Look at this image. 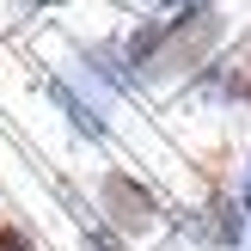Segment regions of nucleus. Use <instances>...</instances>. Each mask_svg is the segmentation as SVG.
I'll list each match as a JSON object with an SVG mask.
<instances>
[{
	"label": "nucleus",
	"instance_id": "4",
	"mask_svg": "<svg viewBox=\"0 0 251 251\" xmlns=\"http://www.w3.org/2000/svg\"><path fill=\"white\" fill-rule=\"evenodd\" d=\"M37 6H61V0H37Z\"/></svg>",
	"mask_w": 251,
	"mask_h": 251
},
{
	"label": "nucleus",
	"instance_id": "1",
	"mask_svg": "<svg viewBox=\"0 0 251 251\" xmlns=\"http://www.w3.org/2000/svg\"><path fill=\"white\" fill-rule=\"evenodd\" d=\"M104 208L123 221V227H153V196L135 190L129 178H104Z\"/></svg>",
	"mask_w": 251,
	"mask_h": 251
},
{
	"label": "nucleus",
	"instance_id": "2",
	"mask_svg": "<svg viewBox=\"0 0 251 251\" xmlns=\"http://www.w3.org/2000/svg\"><path fill=\"white\" fill-rule=\"evenodd\" d=\"M227 86H233V92H239V98H251V43L239 49V61H233V74H227Z\"/></svg>",
	"mask_w": 251,
	"mask_h": 251
},
{
	"label": "nucleus",
	"instance_id": "3",
	"mask_svg": "<svg viewBox=\"0 0 251 251\" xmlns=\"http://www.w3.org/2000/svg\"><path fill=\"white\" fill-rule=\"evenodd\" d=\"M0 251H31V239H25L19 227H6V221H0Z\"/></svg>",
	"mask_w": 251,
	"mask_h": 251
}]
</instances>
